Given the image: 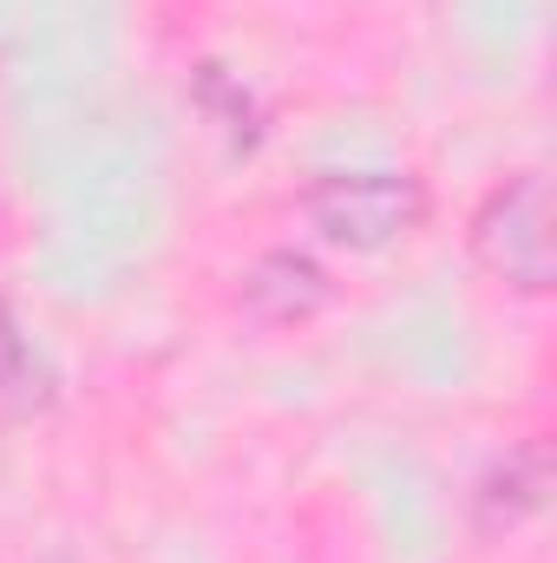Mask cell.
I'll list each match as a JSON object with an SVG mask.
<instances>
[{
  "label": "cell",
  "instance_id": "3",
  "mask_svg": "<svg viewBox=\"0 0 557 563\" xmlns=\"http://www.w3.org/2000/svg\"><path fill=\"white\" fill-rule=\"evenodd\" d=\"M237 301L256 314V321H308L321 301H328V269L315 263V256H302V250H270V256H256L250 269H243V288H237Z\"/></svg>",
  "mask_w": 557,
  "mask_h": 563
},
{
  "label": "cell",
  "instance_id": "1",
  "mask_svg": "<svg viewBox=\"0 0 557 563\" xmlns=\"http://www.w3.org/2000/svg\"><path fill=\"white\" fill-rule=\"evenodd\" d=\"M302 217L335 250H387L426 217V190L407 170H321L302 190Z\"/></svg>",
  "mask_w": 557,
  "mask_h": 563
},
{
  "label": "cell",
  "instance_id": "2",
  "mask_svg": "<svg viewBox=\"0 0 557 563\" xmlns=\"http://www.w3.org/2000/svg\"><path fill=\"white\" fill-rule=\"evenodd\" d=\"M551 184L545 170H518L505 184L485 190V203L472 210V256L499 282L545 295L557 269V236H551Z\"/></svg>",
  "mask_w": 557,
  "mask_h": 563
},
{
  "label": "cell",
  "instance_id": "4",
  "mask_svg": "<svg viewBox=\"0 0 557 563\" xmlns=\"http://www.w3.org/2000/svg\"><path fill=\"white\" fill-rule=\"evenodd\" d=\"M545 485H551V459H545V445H518V452H505V465H492V472L479 478V492H472V518H479V531H512L518 518H532V511L545 505Z\"/></svg>",
  "mask_w": 557,
  "mask_h": 563
},
{
  "label": "cell",
  "instance_id": "5",
  "mask_svg": "<svg viewBox=\"0 0 557 563\" xmlns=\"http://www.w3.org/2000/svg\"><path fill=\"white\" fill-rule=\"evenodd\" d=\"M53 400V367L40 341L20 328V314L0 301V413H40Z\"/></svg>",
  "mask_w": 557,
  "mask_h": 563
}]
</instances>
